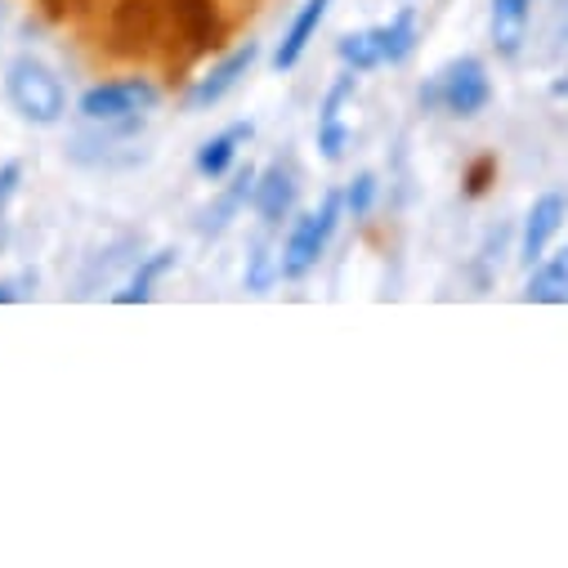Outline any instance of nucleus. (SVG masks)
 <instances>
[{
	"label": "nucleus",
	"mask_w": 568,
	"mask_h": 568,
	"mask_svg": "<svg viewBox=\"0 0 568 568\" xmlns=\"http://www.w3.org/2000/svg\"><path fill=\"white\" fill-rule=\"evenodd\" d=\"M6 94L14 103V112L32 125H54L63 112H68V90L63 81L54 77V68H45L41 59L32 54H19L10 68H6Z\"/></svg>",
	"instance_id": "nucleus-1"
},
{
	"label": "nucleus",
	"mask_w": 568,
	"mask_h": 568,
	"mask_svg": "<svg viewBox=\"0 0 568 568\" xmlns=\"http://www.w3.org/2000/svg\"><path fill=\"white\" fill-rule=\"evenodd\" d=\"M341 211H345V193L332 189V193H323L318 211H310V215L296 220L287 246H282V277L296 282V277H305L327 255V246L336 237V224H341Z\"/></svg>",
	"instance_id": "nucleus-2"
},
{
	"label": "nucleus",
	"mask_w": 568,
	"mask_h": 568,
	"mask_svg": "<svg viewBox=\"0 0 568 568\" xmlns=\"http://www.w3.org/2000/svg\"><path fill=\"white\" fill-rule=\"evenodd\" d=\"M493 99V81L488 68L479 59H453L430 85H420V103L425 108H444L448 116H479Z\"/></svg>",
	"instance_id": "nucleus-3"
},
{
	"label": "nucleus",
	"mask_w": 568,
	"mask_h": 568,
	"mask_svg": "<svg viewBox=\"0 0 568 568\" xmlns=\"http://www.w3.org/2000/svg\"><path fill=\"white\" fill-rule=\"evenodd\" d=\"M158 85L144 77H125V81H108L81 94V116L90 121H134L139 112L158 108Z\"/></svg>",
	"instance_id": "nucleus-4"
},
{
	"label": "nucleus",
	"mask_w": 568,
	"mask_h": 568,
	"mask_svg": "<svg viewBox=\"0 0 568 568\" xmlns=\"http://www.w3.org/2000/svg\"><path fill=\"white\" fill-rule=\"evenodd\" d=\"M255 59H260V45H255V41L237 45L233 54H224L206 77H197V81H193V90H189L184 108H189V112H206V108H215V103H220V99H224V94H229V90L251 72V63H255Z\"/></svg>",
	"instance_id": "nucleus-5"
},
{
	"label": "nucleus",
	"mask_w": 568,
	"mask_h": 568,
	"mask_svg": "<svg viewBox=\"0 0 568 568\" xmlns=\"http://www.w3.org/2000/svg\"><path fill=\"white\" fill-rule=\"evenodd\" d=\"M564 215H568V197H564V193H541V197L532 202L528 224H524V242H519L524 264H537V260L546 255V246H550V237L559 233Z\"/></svg>",
	"instance_id": "nucleus-6"
},
{
	"label": "nucleus",
	"mask_w": 568,
	"mask_h": 568,
	"mask_svg": "<svg viewBox=\"0 0 568 568\" xmlns=\"http://www.w3.org/2000/svg\"><path fill=\"white\" fill-rule=\"evenodd\" d=\"M292 202H296V180H292V171L282 166V162L255 175V193H251V206H255V215H260L264 224H277L282 215L292 211Z\"/></svg>",
	"instance_id": "nucleus-7"
},
{
	"label": "nucleus",
	"mask_w": 568,
	"mask_h": 568,
	"mask_svg": "<svg viewBox=\"0 0 568 568\" xmlns=\"http://www.w3.org/2000/svg\"><path fill=\"white\" fill-rule=\"evenodd\" d=\"M327 10H332V0H305L301 14H296V19H292V28H287V37H282L277 54H273V68H277V72H287V68H296V63H301V54L310 50V41H314V32L323 28Z\"/></svg>",
	"instance_id": "nucleus-8"
},
{
	"label": "nucleus",
	"mask_w": 568,
	"mask_h": 568,
	"mask_svg": "<svg viewBox=\"0 0 568 568\" xmlns=\"http://www.w3.org/2000/svg\"><path fill=\"white\" fill-rule=\"evenodd\" d=\"M524 301H532V305H568V246H559L555 255L537 260L528 287H524Z\"/></svg>",
	"instance_id": "nucleus-9"
},
{
	"label": "nucleus",
	"mask_w": 568,
	"mask_h": 568,
	"mask_svg": "<svg viewBox=\"0 0 568 568\" xmlns=\"http://www.w3.org/2000/svg\"><path fill=\"white\" fill-rule=\"evenodd\" d=\"M251 134H255V125H251V121H233L229 130H220L215 139H206V144L197 149V175H206V180H220V175L233 166L237 149L246 144Z\"/></svg>",
	"instance_id": "nucleus-10"
},
{
	"label": "nucleus",
	"mask_w": 568,
	"mask_h": 568,
	"mask_svg": "<svg viewBox=\"0 0 568 568\" xmlns=\"http://www.w3.org/2000/svg\"><path fill=\"white\" fill-rule=\"evenodd\" d=\"M528 14H532V0H493V45H497V54L515 59L524 50Z\"/></svg>",
	"instance_id": "nucleus-11"
},
{
	"label": "nucleus",
	"mask_w": 568,
	"mask_h": 568,
	"mask_svg": "<svg viewBox=\"0 0 568 568\" xmlns=\"http://www.w3.org/2000/svg\"><path fill=\"white\" fill-rule=\"evenodd\" d=\"M372 41H376L381 63H403V59H412V50H416V10L403 6L389 23L372 28Z\"/></svg>",
	"instance_id": "nucleus-12"
},
{
	"label": "nucleus",
	"mask_w": 568,
	"mask_h": 568,
	"mask_svg": "<svg viewBox=\"0 0 568 568\" xmlns=\"http://www.w3.org/2000/svg\"><path fill=\"white\" fill-rule=\"evenodd\" d=\"M171 268H175V251H153V255H144V260H139V268H134V277L125 282V292H116L112 301H116V305H144V301H153L158 282H162Z\"/></svg>",
	"instance_id": "nucleus-13"
},
{
	"label": "nucleus",
	"mask_w": 568,
	"mask_h": 568,
	"mask_svg": "<svg viewBox=\"0 0 568 568\" xmlns=\"http://www.w3.org/2000/svg\"><path fill=\"white\" fill-rule=\"evenodd\" d=\"M255 175H260V171H251V166H242V171L233 175V184L220 193L215 211H206V215H202V233H220V229H224V224H229V220L251 202V193H255Z\"/></svg>",
	"instance_id": "nucleus-14"
},
{
	"label": "nucleus",
	"mask_w": 568,
	"mask_h": 568,
	"mask_svg": "<svg viewBox=\"0 0 568 568\" xmlns=\"http://www.w3.org/2000/svg\"><path fill=\"white\" fill-rule=\"evenodd\" d=\"M277 277H282V255L273 251V242H260L251 264H246V287L251 292H268Z\"/></svg>",
	"instance_id": "nucleus-15"
},
{
	"label": "nucleus",
	"mask_w": 568,
	"mask_h": 568,
	"mask_svg": "<svg viewBox=\"0 0 568 568\" xmlns=\"http://www.w3.org/2000/svg\"><path fill=\"white\" fill-rule=\"evenodd\" d=\"M336 54L349 63V72H372V68L381 63V54H376V41H372V28H367V32H349V37H341Z\"/></svg>",
	"instance_id": "nucleus-16"
},
{
	"label": "nucleus",
	"mask_w": 568,
	"mask_h": 568,
	"mask_svg": "<svg viewBox=\"0 0 568 568\" xmlns=\"http://www.w3.org/2000/svg\"><path fill=\"white\" fill-rule=\"evenodd\" d=\"M354 81H358V72L336 77V85H332L327 99H323V116H318V125H336V121H345V103H349V94H354Z\"/></svg>",
	"instance_id": "nucleus-17"
},
{
	"label": "nucleus",
	"mask_w": 568,
	"mask_h": 568,
	"mask_svg": "<svg viewBox=\"0 0 568 568\" xmlns=\"http://www.w3.org/2000/svg\"><path fill=\"white\" fill-rule=\"evenodd\" d=\"M372 202H376V175H354V184L345 189V211L358 220V215H367L372 211Z\"/></svg>",
	"instance_id": "nucleus-18"
},
{
	"label": "nucleus",
	"mask_w": 568,
	"mask_h": 568,
	"mask_svg": "<svg viewBox=\"0 0 568 568\" xmlns=\"http://www.w3.org/2000/svg\"><path fill=\"white\" fill-rule=\"evenodd\" d=\"M318 149H323L327 162H341L345 149H349V125H345V121H336V125H318Z\"/></svg>",
	"instance_id": "nucleus-19"
},
{
	"label": "nucleus",
	"mask_w": 568,
	"mask_h": 568,
	"mask_svg": "<svg viewBox=\"0 0 568 568\" xmlns=\"http://www.w3.org/2000/svg\"><path fill=\"white\" fill-rule=\"evenodd\" d=\"M19 180H23V166H19V162H6V166H0V215H6V202L14 197Z\"/></svg>",
	"instance_id": "nucleus-20"
},
{
	"label": "nucleus",
	"mask_w": 568,
	"mask_h": 568,
	"mask_svg": "<svg viewBox=\"0 0 568 568\" xmlns=\"http://www.w3.org/2000/svg\"><path fill=\"white\" fill-rule=\"evenodd\" d=\"M19 287H37V273H23V277H14V282H0V305L23 301L28 292H19Z\"/></svg>",
	"instance_id": "nucleus-21"
},
{
	"label": "nucleus",
	"mask_w": 568,
	"mask_h": 568,
	"mask_svg": "<svg viewBox=\"0 0 568 568\" xmlns=\"http://www.w3.org/2000/svg\"><path fill=\"white\" fill-rule=\"evenodd\" d=\"M493 171H497V162H493V158H484V162H479V166L470 171L466 189H470V193H484V189H488V175H493Z\"/></svg>",
	"instance_id": "nucleus-22"
}]
</instances>
